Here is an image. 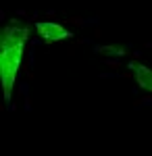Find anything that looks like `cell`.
Segmentation results:
<instances>
[{
  "label": "cell",
  "instance_id": "1",
  "mask_svg": "<svg viewBox=\"0 0 152 156\" xmlns=\"http://www.w3.org/2000/svg\"><path fill=\"white\" fill-rule=\"evenodd\" d=\"M27 37H29V29L19 27V25H6L0 36V79H2L6 102H11V92L17 79V73L21 69V62H23V50Z\"/></svg>",
  "mask_w": 152,
  "mask_h": 156
},
{
  "label": "cell",
  "instance_id": "2",
  "mask_svg": "<svg viewBox=\"0 0 152 156\" xmlns=\"http://www.w3.org/2000/svg\"><path fill=\"white\" fill-rule=\"evenodd\" d=\"M35 29H38V34L42 36L44 42H60V40L73 37V34H71L69 29H65L63 25L54 23V21H38Z\"/></svg>",
  "mask_w": 152,
  "mask_h": 156
},
{
  "label": "cell",
  "instance_id": "3",
  "mask_svg": "<svg viewBox=\"0 0 152 156\" xmlns=\"http://www.w3.org/2000/svg\"><path fill=\"white\" fill-rule=\"evenodd\" d=\"M129 69L133 73L138 85L144 87V90H148V92H152V69H148V67L142 65V62H136V60L129 62Z\"/></svg>",
  "mask_w": 152,
  "mask_h": 156
},
{
  "label": "cell",
  "instance_id": "4",
  "mask_svg": "<svg viewBox=\"0 0 152 156\" xmlns=\"http://www.w3.org/2000/svg\"><path fill=\"white\" fill-rule=\"evenodd\" d=\"M102 54H115V56H123L125 54V50L119 48V46H104V48H100Z\"/></svg>",
  "mask_w": 152,
  "mask_h": 156
}]
</instances>
